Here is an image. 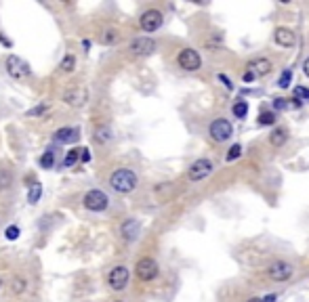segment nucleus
I'll return each instance as SVG.
<instances>
[{
    "label": "nucleus",
    "mask_w": 309,
    "mask_h": 302,
    "mask_svg": "<svg viewBox=\"0 0 309 302\" xmlns=\"http://www.w3.org/2000/svg\"><path fill=\"white\" fill-rule=\"evenodd\" d=\"M99 40H101V44H116V42L120 40V34H118V30L108 28V30H103V32H101Z\"/></svg>",
    "instance_id": "21"
},
{
    "label": "nucleus",
    "mask_w": 309,
    "mask_h": 302,
    "mask_svg": "<svg viewBox=\"0 0 309 302\" xmlns=\"http://www.w3.org/2000/svg\"><path fill=\"white\" fill-rule=\"evenodd\" d=\"M112 200H110V195L103 191V189H91L82 195V206L84 210H89L93 212V214H101V212H106L110 208Z\"/></svg>",
    "instance_id": "2"
},
{
    "label": "nucleus",
    "mask_w": 309,
    "mask_h": 302,
    "mask_svg": "<svg viewBox=\"0 0 309 302\" xmlns=\"http://www.w3.org/2000/svg\"><path fill=\"white\" fill-rule=\"evenodd\" d=\"M80 139V130L78 128H59L55 134H53V141L55 143H63V145H70V143H76V141Z\"/></svg>",
    "instance_id": "15"
},
{
    "label": "nucleus",
    "mask_w": 309,
    "mask_h": 302,
    "mask_svg": "<svg viewBox=\"0 0 309 302\" xmlns=\"http://www.w3.org/2000/svg\"><path fill=\"white\" fill-rule=\"evenodd\" d=\"M221 34H217V36L215 38H209V40H206V46H209V48H217V46H221Z\"/></svg>",
    "instance_id": "33"
},
{
    "label": "nucleus",
    "mask_w": 309,
    "mask_h": 302,
    "mask_svg": "<svg viewBox=\"0 0 309 302\" xmlns=\"http://www.w3.org/2000/svg\"><path fill=\"white\" fill-rule=\"evenodd\" d=\"M74 69H76V55L74 52H65L61 63H59V72L61 74H72Z\"/></svg>",
    "instance_id": "17"
},
{
    "label": "nucleus",
    "mask_w": 309,
    "mask_h": 302,
    "mask_svg": "<svg viewBox=\"0 0 309 302\" xmlns=\"http://www.w3.org/2000/svg\"><path fill=\"white\" fill-rule=\"evenodd\" d=\"M248 302H263V298H250Z\"/></svg>",
    "instance_id": "40"
},
{
    "label": "nucleus",
    "mask_w": 309,
    "mask_h": 302,
    "mask_svg": "<svg viewBox=\"0 0 309 302\" xmlns=\"http://www.w3.org/2000/svg\"><path fill=\"white\" fill-rule=\"evenodd\" d=\"M273 40H276V44L284 46V48H293L297 38H295V32L288 30V28H276V32H273Z\"/></svg>",
    "instance_id": "14"
},
{
    "label": "nucleus",
    "mask_w": 309,
    "mask_h": 302,
    "mask_svg": "<svg viewBox=\"0 0 309 302\" xmlns=\"http://www.w3.org/2000/svg\"><path fill=\"white\" fill-rule=\"evenodd\" d=\"M231 112H234V116H236V118L244 120V118L248 116V103H246V101H238V103H234Z\"/></svg>",
    "instance_id": "24"
},
{
    "label": "nucleus",
    "mask_w": 309,
    "mask_h": 302,
    "mask_svg": "<svg viewBox=\"0 0 309 302\" xmlns=\"http://www.w3.org/2000/svg\"><path fill=\"white\" fill-rule=\"evenodd\" d=\"M219 80L223 82V86H225V88H229V91H231V88H234V82H231V80H229V78H227L225 74H219Z\"/></svg>",
    "instance_id": "36"
},
{
    "label": "nucleus",
    "mask_w": 309,
    "mask_h": 302,
    "mask_svg": "<svg viewBox=\"0 0 309 302\" xmlns=\"http://www.w3.org/2000/svg\"><path fill=\"white\" fill-rule=\"evenodd\" d=\"M286 141H288V130H286V128H273V130H271L269 143H271L273 147H282Z\"/></svg>",
    "instance_id": "18"
},
{
    "label": "nucleus",
    "mask_w": 309,
    "mask_h": 302,
    "mask_svg": "<svg viewBox=\"0 0 309 302\" xmlns=\"http://www.w3.org/2000/svg\"><path fill=\"white\" fill-rule=\"evenodd\" d=\"M141 233V223L137 218H126L122 225H120V235H122L124 241H135Z\"/></svg>",
    "instance_id": "13"
},
{
    "label": "nucleus",
    "mask_w": 309,
    "mask_h": 302,
    "mask_svg": "<svg viewBox=\"0 0 309 302\" xmlns=\"http://www.w3.org/2000/svg\"><path fill=\"white\" fill-rule=\"evenodd\" d=\"M290 107H293V103H288V99H273V109L284 112V109H290Z\"/></svg>",
    "instance_id": "31"
},
{
    "label": "nucleus",
    "mask_w": 309,
    "mask_h": 302,
    "mask_svg": "<svg viewBox=\"0 0 309 302\" xmlns=\"http://www.w3.org/2000/svg\"><path fill=\"white\" fill-rule=\"evenodd\" d=\"M293 273H295V266L286 260H276L273 264H269V269H267V275L273 281H286V279L293 277Z\"/></svg>",
    "instance_id": "12"
},
{
    "label": "nucleus",
    "mask_w": 309,
    "mask_h": 302,
    "mask_svg": "<svg viewBox=\"0 0 309 302\" xmlns=\"http://www.w3.org/2000/svg\"><path fill=\"white\" fill-rule=\"evenodd\" d=\"M40 195H42V185L40 183H34L30 187V191H28V202L30 204H36L40 200Z\"/></svg>",
    "instance_id": "25"
},
{
    "label": "nucleus",
    "mask_w": 309,
    "mask_h": 302,
    "mask_svg": "<svg viewBox=\"0 0 309 302\" xmlns=\"http://www.w3.org/2000/svg\"><path fill=\"white\" fill-rule=\"evenodd\" d=\"M13 185V172L9 168H0V191H5Z\"/></svg>",
    "instance_id": "23"
},
{
    "label": "nucleus",
    "mask_w": 309,
    "mask_h": 302,
    "mask_svg": "<svg viewBox=\"0 0 309 302\" xmlns=\"http://www.w3.org/2000/svg\"><path fill=\"white\" fill-rule=\"evenodd\" d=\"M91 151L89 149H80V159H78V162H82V164H89L91 162Z\"/></svg>",
    "instance_id": "34"
},
{
    "label": "nucleus",
    "mask_w": 309,
    "mask_h": 302,
    "mask_svg": "<svg viewBox=\"0 0 309 302\" xmlns=\"http://www.w3.org/2000/svg\"><path fill=\"white\" fill-rule=\"evenodd\" d=\"M114 302H124V300H114Z\"/></svg>",
    "instance_id": "42"
},
{
    "label": "nucleus",
    "mask_w": 309,
    "mask_h": 302,
    "mask_svg": "<svg viewBox=\"0 0 309 302\" xmlns=\"http://www.w3.org/2000/svg\"><path fill=\"white\" fill-rule=\"evenodd\" d=\"M82 46H84V48L89 50V48H91V40H82Z\"/></svg>",
    "instance_id": "39"
},
{
    "label": "nucleus",
    "mask_w": 309,
    "mask_h": 302,
    "mask_svg": "<svg viewBox=\"0 0 309 302\" xmlns=\"http://www.w3.org/2000/svg\"><path fill=\"white\" fill-rule=\"evenodd\" d=\"M128 279H131V273H128V269H126L124 264L112 266V269L108 271V277H106L108 288H110L112 292H122V290H126Z\"/></svg>",
    "instance_id": "3"
},
{
    "label": "nucleus",
    "mask_w": 309,
    "mask_h": 302,
    "mask_svg": "<svg viewBox=\"0 0 309 302\" xmlns=\"http://www.w3.org/2000/svg\"><path fill=\"white\" fill-rule=\"evenodd\" d=\"M46 109H48V105H40V107H34V109H30V112H28V116H30V118H32V116H42Z\"/></svg>",
    "instance_id": "35"
},
{
    "label": "nucleus",
    "mask_w": 309,
    "mask_h": 302,
    "mask_svg": "<svg viewBox=\"0 0 309 302\" xmlns=\"http://www.w3.org/2000/svg\"><path fill=\"white\" fill-rule=\"evenodd\" d=\"M295 99H299V101L307 99L309 101V91H307V88H303V86H297L295 88Z\"/></svg>",
    "instance_id": "32"
},
{
    "label": "nucleus",
    "mask_w": 309,
    "mask_h": 302,
    "mask_svg": "<svg viewBox=\"0 0 309 302\" xmlns=\"http://www.w3.org/2000/svg\"><path fill=\"white\" fill-rule=\"evenodd\" d=\"M19 235H21V231H19V227H17V225H9V227L5 229V237H7L9 241H15Z\"/></svg>",
    "instance_id": "28"
},
{
    "label": "nucleus",
    "mask_w": 309,
    "mask_h": 302,
    "mask_svg": "<svg viewBox=\"0 0 309 302\" xmlns=\"http://www.w3.org/2000/svg\"><path fill=\"white\" fill-rule=\"evenodd\" d=\"M209 134H211V139L215 141V143H225V141H229V136L234 134V126H231L229 120L219 118L209 126Z\"/></svg>",
    "instance_id": "8"
},
{
    "label": "nucleus",
    "mask_w": 309,
    "mask_h": 302,
    "mask_svg": "<svg viewBox=\"0 0 309 302\" xmlns=\"http://www.w3.org/2000/svg\"><path fill=\"white\" fill-rule=\"evenodd\" d=\"M61 101L65 105H70V107H82V105L89 103V91L82 86H70L63 91Z\"/></svg>",
    "instance_id": "9"
},
{
    "label": "nucleus",
    "mask_w": 309,
    "mask_h": 302,
    "mask_svg": "<svg viewBox=\"0 0 309 302\" xmlns=\"http://www.w3.org/2000/svg\"><path fill=\"white\" fill-rule=\"evenodd\" d=\"M0 288H3V279H0Z\"/></svg>",
    "instance_id": "41"
},
{
    "label": "nucleus",
    "mask_w": 309,
    "mask_h": 302,
    "mask_svg": "<svg viewBox=\"0 0 309 302\" xmlns=\"http://www.w3.org/2000/svg\"><path fill=\"white\" fill-rule=\"evenodd\" d=\"M240 155H242V145L234 143V145L229 147V151H227V162H234V159H238Z\"/></svg>",
    "instance_id": "29"
},
{
    "label": "nucleus",
    "mask_w": 309,
    "mask_h": 302,
    "mask_svg": "<svg viewBox=\"0 0 309 302\" xmlns=\"http://www.w3.org/2000/svg\"><path fill=\"white\" fill-rule=\"evenodd\" d=\"M80 159V149L78 147H72L70 151H65V157H63V168H72L78 164Z\"/></svg>",
    "instance_id": "22"
},
{
    "label": "nucleus",
    "mask_w": 309,
    "mask_h": 302,
    "mask_svg": "<svg viewBox=\"0 0 309 302\" xmlns=\"http://www.w3.org/2000/svg\"><path fill=\"white\" fill-rule=\"evenodd\" d=\"M246 69H248V72H252L254 76H267V74L271 72V61H269V59H263V57L252 59V61H248Z\"/></svg>",
    "instance_id": "16"
},
{
    "label": "nucleus",
    "mask_w": 309,
    "mask_h": 302,
    "mask_svg": "<svg viewBox=\"0 0 309 302\" xmlns=\"http://www.w3.org/2000/svg\"><path fill=\"white\" fill-rule=\"evenodd\" d=\"M254 78H256V76H254L252 72H248V69H246V72H244V76H242V80H244V82H252Z\"/></svg>",
    "instance_id": "37"
},
{
    "label": "nucleus",
    "mask_w": 309,
    "mask_h": 302,
    "mask_svg": "<svg viewBox=\"0 0 309 302\" xmlns=\"http://www.w3.org/2000/svg\"><path fill=\"white\" fill-rule=\"evenodd\" d=\"M290 80H293V72H290V69H284L282 76H280V80H278V86H280V88H288V86H290Z\"/></svg>",
    "instance_id": "30"
},
{
    "label": "nucleus",
    "mask_w": 309,
    "mask_h": 302,
    "mask_svg": "<svg viewBox=\"0 0 309 302\" xmlns=\"http://www.w3.org/2000/svg\"><path fill=\"white\" fill-rule=\"evenodd\" d=\"M162 21H164V15L158 11V9H147L141 17H139V25L143 32L147 34H153L162 28Z\"/></svg>",
    "instance_id": "11"
},
{
    "label": "nucleus",
    "mask_w": 309,
    "mask_h": 302,
    "mask_svg": "<svg viewBox=\"0 0 309 302\" xmlns=\"http://www.w3.org/2000/svg\"><path fill=\"white\" fill-rule=\"evenodd\" d=\"M38 162H40V166H42V168H46V170H48V168H53V166H55V162H57V153H55V149H50V147H48V149L40 155Z\"/></svg>",
    "instance_id": "20"
},
{
    "label": "nucleus",
    "mask_w": 309,
    "mask_h": 302,
    "mask_svg": "<svg viewBox=\"0 0 309 302\" xmlns=\"http://www.w3.org/2000/svg\"><path fill=\"white\" fill-rule=\"evenodd\" d=\"M156 40L153 38H149V36H139V38H135V40H131V44H128V52L133 57H149V55H153L156 52Z\"/></svg>",
    "instance_id": "6"
},
{
    "label": "nucleus",
    "mask_w": 309,
    "mask_h": 302,
    "mask_svg": "<svg viewBox=\"0 0 309 302\" xmlns=\"http://www.w3.org/2000/svg\"><path fill=\"white\" fill-rule=\"evenodd\" d=\"M215 170V164L211 162L209 157H200L196 159V162L190 166V170H187V179H190L192 183H198V181H204L206 176H211Z\"/></svg>",
    "instance_id": "7"
},
{
    "label": "nucleus",
    "mask_w": 309,
    "mask_h": 302,
    "mask_svg": "<svg viewBox=\"0 0 309 302\" xmlns=\"http://www.w3.org/2000/svg\"><path fill=\"white\" fill-rule=\"evenodd\" d=\"M137 185H139V176L131 168H118L110 174V187L120 195L133 193L137 189Z\"/></svg>",
    "instance_id": "1"
},
{
    "label": "nucleus",
    "mask_w": 309,
    "mask_h": 302,
    "mask_svg": "<svg viewBox=\"0 0 309 302\" xmlns=\"http://www.w3.org/2000/svg\"><path fill=\"white\" fill-rule=\"evenodd\" d=\"M303 72H305V76L309 78V57L305 59V63H303Z\"/></svg>",
    "instance_id": "38"
},
{
    "label": "nucleus",
    "mask_w": 309,
    "mask_h": 302,
    "mask_svg": "<svg viewBox=\"0 0 309 302\" xmlns=\"http://www.w3.org/2000/svg\"><path fill=\"white\" fill-rule=\"evenodd\" d=\"M5 69H7V74L13 78V80H25L32 76V67L28 61H23L21 57H17V55H9L5 59Z\"/></svg>",
    "instance_id": "4"
},
{
    "label": "nucleus",
    "mask_w": 309,
    "mask_h": 302,
    "mask_svg": "<svg viewBox=\"0 0 309 302\" xmlns=\"http://www.w3.org/2000/svg\"><path fill=\"white\" fill-rule=\"evenodd\" d=\"M25 288H28V281L23 277H13V281H11V292L13 294H23Z\"/></svg>",
    "instance_id": "26"
},
{
    "label": "nucleus",
    "mask_w": 309,
    "mask_h": 302,
    "mask_svg": "<svg viewBox=\"0 0 309 302\" xmlns=\"http://www.w3.org/2000/svg\"><path fill=\"white\" fill-rule=\"evenodd\" d=\"M177 65L183 72H198L202 67V57L196 48H181L177 55Z\"/></svg>",
    "instance_id": "5"
},
{
    "label": "nucleus",
    "mask_w": 309,
    "mask_h": 302,
    "mask_svg": "<svg viewBox=\"0 0 309 302\" xmlns=\"http://www.w3.org/2000/svg\"><path fill=\"white\" fill-rule=\"evenodd\" d=\"M93 141L97 145H108L112 141V130L108 126H97L95 128V134H93Z\"/></svg>",
    "instance_id": "19"
},
{
    "label": "nucleus",
    "mask_w": 309,
    "mask_h": 302,
    "mask_svg": "<svg viewBox=\"0 0 309 302\" xmlns=\"http://www.w3.org/2000/svg\"><path fill=\"white\" fill-rule=\"evenodd\" d=\"M259 124H261V126H271V124H276V114H271V112H261Z\"/></svg>",
    "instance_id": "27"
},
{
    "label": "nucleus",
    "mask_w": 309,
    "mask_h": 302,
    "mask_svg": "<svg viewBox=\"0 0 309 302\" xmlns=\"http://www.w3.org/2000/svg\"><path fill=\"white\" fill-rule=\"evenodd\" d=\"M135 273H137V277H139L141 281H153L160 275V266H158V262L153 260V258L145 256V258H141L139 262H137Z\"/></svg>",
    "instance_id": "10"
}]
</instances>
